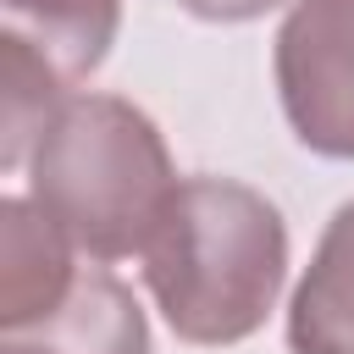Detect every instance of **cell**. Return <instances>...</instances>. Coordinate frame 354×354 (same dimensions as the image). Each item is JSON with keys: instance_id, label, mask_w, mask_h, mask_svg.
Segmentation results:
<instances>
[{"instance_id": "cell-5", "label": "cell", "mask_w": 354, "mask_h": 354, "mask_svg": "<svg viewBox=\"0 0 354 354\" xmlns=\"http://www.w3.org/2000/svg\"><path fill=\"white\" fill-rule=\"evenodd\" d=\"M77 243L33 199H0V326H28L50 315L77 282Z\"/></svg>"}, {"instance_id": "cell-9", "label": "cell", "mask_w": 354, "mask_h": 354, "mask_svg": "<svg viewBox=\"0 0 354 354\" xmlns=\"http://www.w3.org/2000/svg\"><path fill=\"white\" fill-rule=\"evenodd\" d=\"M188 17H199V22H221V28H232V22H254V17H266V11H277L282 0H177Z\"/></svg>"}, {"instance_id": "cell-1", "label": "cell", "mask_w": 354, "mask_h": 354, "mask_svg": "<svg viewBox=\"0 0 354 354\" xmlns=\"http://www.w3.org/2000/svg\"><path fill=\"white\" fill-rule=\"evenodd\" d=\"M138 260L166 326L194 348H227L254 337L277 310L288 221L238 177H183Z\"/></svg>"}, {"instance_id": "cell-7", "label": "cell", "mask_w": 354, "mask_h": 354, "mask_svg": "<svg viewBox=\"0 0 354 354\" xmlns=\"http://www.w3.org/2000/svg\"><path fill=\"white\" fill-rule=\"evenodd\" d=\"M6 33L28 39L72 88L94 77L116 44L122 0H0Z\"/></svg>"}, {"instance_id": "cell-8", "label": "cell", "mask_w": 354, "mask_h": 354, "mask_svg": "<svg viewBox=\"0 0 354 354\" xmlns=\"http://www.w3.org/2000/svg\"><path fill=\"white\" fill-rule=\"evenodd\" d=\"M72 83L17 33L0 28V166L22 171L50 116L66 105Z\"/></svg>"}, {"instance_id": "cell-3", "label": "cell", "mask_w": 354, "mask_h": 354, "mask_svg": "<svg viewBox=\"0 0 354 354\" xmlns=\"http://www.w3.org/2000/svg\"><path fill=\"white\" fill-rule=\"evenodd\" d=\"M271 72L293 138L321 160H354V0H293Z\"/></svg>"}, {"instance_id": "cell-6", "label": "cell", "mask_w": 354, "mask_h": 354, "mask_svg": "<svg viewBox=\"0 0 354 354\" xmlns=\"http://www.w3.org/2000/svg\"><path fill=\"white\" fill-rule=\"evenodd\" d=\"M288 354H354V199L337 205L288 299Z\"/></svg>"}, {"instance_id": "cell-2", "label": "cell", "mask_w": 354, "mask_h": 354, "mask_svg": "<svg viewBox=\"0 0 354 354\" xmlns=\"http://www.w3.org/2000/svg\"><path fill=\"white\" fill-rule=\"evenodd\" d=\"M22 171L28 199L88 260L144 254L183 183L155 116L122 94H66Z\"/></svg>"}, {"instance_id": "cell-4", "label": "cell", "mask_w": 354, "mask_h": 354, "mask_svg": "<svg viewBox=\"0 0 354 354\" xmlns=\"http://www.w3.org/2000/svg\"><path fill=\"white\" fill-rule=\"evenodd\" d=\"M0 354H149V315L100 260L77 271L72 293L50 315L0 326Z\"/></svg>"}]
</instances>
